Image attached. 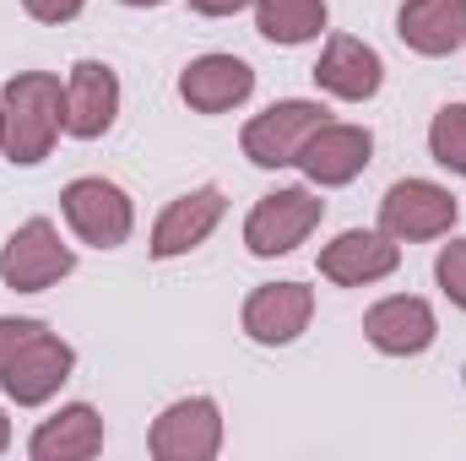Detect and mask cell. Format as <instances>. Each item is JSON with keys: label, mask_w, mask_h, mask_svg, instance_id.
Returning a JSON list of instances; mask_svg holds the SVG:
<instances>
[{"label": "cell", "mask_w": 466, "mask_h": 461, "mask_svg": "<svg viewBox=\"0 0 466 461\" xmlns=\"http://www.w3.org/2000/svg\"><path fill=\"white\" fill-rule=\"evenodd\" d=\"M76 369L71 343H60L44 321L0 315V391L16 407H44Z\"/></svg>", "instance_id": "6da1fadb"}, {"label": "cell", "mask_w": 466, "mask_h": 461, "mask_svg": "<svg viewBox=\"0 0 466 461\" xmlns=\"http://www.w3.org/2000/svg\"><path fill=\"white\" fill-rule=\"evenodd\" d=\"M5 109V158L33 169L55 152L60 130H66V87L49 71H16L0 93Z\"/></svg>", "instance_id": "7a4b0ae2"}, {"label": "cell", "mask_w": 466, "mask_h": 461, "mask_svg": "<svg viewBox=\"0 0 466 461\" xmlns=\"http://www.w3.org/2000/svg\"><path fill=\"white\" fill-rule=\"evenodd\" d=\"M320 212H326V201H320L315 190H304V185H288V190L260 196V201L249 207V218H244V244H249V255H260V261L293 255L309 233L320 229Z\"/></svg>", "instance_id": "3957f363"}, {"label": "cell", "mask_w": 466, "mask_h": 461, "mask_svg": "<svg viewBox=\"0 0 466 461\" xmlns=\"http://www.w3.org/2000/svg\"><path fill=\"white\" fill-rule=\"evenodd\" d=\"M71 271H76V255L49 218H27L0 244V282L16 288V293H44Z\"/></svg>", "instance_id": "277c9868"}, {"label": "cell", "mask_w": 466, "mask_h": 461, "mask_svg": "<svg viewBox=\"0 0 466 461\" xmlns=\"http://www.w3.org/2000/svg\"><path fill=\"white\" fill-rule=\"evenodd\" d=\"M60 212H66L71 233H76L82 244H93V250H119V244L130 239V229H136L130 196L119 190L115 179H98V174L71 179V185L60 190Z\"/></svg>", "instance_id": "5b68a950"}, {"label": "cell", "mask_w": 466, "mask_h": 461, "mask_svg": "<svg viewBox=\"0 0 466 461\" xmlns=\"http://www.w3.org/2000/svg\"><path fill=\"white\" fill-rule=\"evenodd\" d=\"M320 125H326V109L315 98H282V104H271L266 115H255L244 125L238 147H244V158L255 169H293L299 152H304V141Z\"/></svg>", "instance_id": "8992f818"}, {"label": "cell", "mask_w": 466, "mask_h": 461, "mask_svg": "<svg viewBox=\"0 0 466 461\" xmlns=\"http://www.w3.org/2000/svg\"><path fill=\"white\" fill-rule=\"evenodd\" d=\"M461 207L445 185L434 179H396L380 201V229L390 233L396 244H423V239H440V233L456 229Z\"/></svg>", "instance_id": "52a82bcc"}, {"label": "cell", "mask_w": 466, "mask_h": 461, "mask_svg": "<svg viewBox=\"0 0 466 461\" xmlns=\"http://www.w3.org/2000/svg\"><path fill=\"white\" fill-rule=\"evenodd\" d=\"M152 456L157 461H212L223 451V413L212 396H185L174 407H163V418L152 424Z\"/></svg>", "instance_id": "ba28073f"}, {"label": "cell", "mask_w": 466, "mask_h": 461, "mask_svg": "<svg viewBox=\"0 0 466 461\" xmlns=\"http://www.w3.org/2000/svg\"><path fill=\"white\" fill-rule=\"evenodd\" d=\"M309 315H315V288L304 282H266L244 299V337L260 347H288L309 332Z\"/></svg>", "instance_id": "9c48e42d"}, {"label": "cell", "mask_w": 466, "mask_h": 461, "mask_svg": "<svg viewBox=\"0 0 466 461\" xmlns=\"http://www.w3.org/2000/svg\"><path fill=\"white\" fill-rule=\"evenodd\" d=\"M369 158H374V136H369V125H337V119H326V125L304 141L299 169H304L309 185H320V190H342V185H352V179L369 169Z\"/></svg>", "instance_id": "30bf717a"}, {"label": "cell", "mask_w": 466, "mask_h": 461, "mask_svg": "<svg viewBox=\"0 0 466 461\" xmlns=\"http://www.w3.org/2000/svg\"><path fill=\"white\" fill-rule=\"evenodd\" d=\"M396 266H401V244L385 229H348L320 250V277H331V282H342V288L385 282Z\"/></svg>", "instance_id": "8fae6325"}, {"label": "cell", "mask_w": 466, "mask_h": 461, "mask_svg": "<svg viewBox=\"0 0 466 461\" xmlns=\"http://www.w3.org/2000/svg\"><path fill=\"white\" fill-rule=\"evenodd\" d=\"M363 337L380 347V353H390V358H418V353L434 347L440 321H434L429 299H418V293H390V299H380V304L363 315Z\"/></svg>", "instance_id": "7c38bea8"}, {"label": "cell", "mask_w": 466, "mask_h": 461, "mask_svg": "<svg viewBox=\"0 0 466 461\" xmlns=\"http://www.w3.org/2000/svg\"><path fill=\"white\" fill-rule=\"evenodd\" d=\"M380 82H385V60H380L374 44H363V38H352V33L326 38L320 66H315V87H320V93H331V98H342V104H369V98L380 93Z\"/></svg>", "instance_id": "4fadbf2b"}, {"label": "cell", "mask_w": 466, "mask_h": 461, "mask_svg": "<svg viewBox=\"0 0 466 461\" xmlns=\"http://www.w3.org/2000/svg\"><path fill=\"white\" fill-rule=\"evenodd\" d=\"M223 212H228V196H223L218 185L185 190L179 201H168V207H163V218H157V229H152V255H157V261L190 255L196 244H207V239H212V229L223 223Z\"/></svg>", "instance_id": "5bb4252c"}, {"label": "cell", "mask_w": 466, "mask_h": 461, "mask_svg": "<svg viewBox=\"0 0 466 461\" xmlns=\"http://www.w3.org/2000/svg\"><path fill=\"white\" fill-rule=\"evenodd\" d=\"M255 93V71L238 55H201L179 71V98L196 115H228Z\"/></svg>", "instance_id": "9a60e30c"}, {"label": "cell", "mask_w": 466, "mask_h": 461, "mask_svg": "<svg viewBox=\"0 0 466 461\" xmlns=\"http://www.w3.org/2000/svg\"><path fill=\"white\" fill-rule=\"evenodd\" d=\"M119 115V77L104 60H76L66 82V130L76 141H98Z\"/></svg>", "instance_id": "2e32d148"}, {"label": "cell", "mask_w": 466, "mask_h": 461, "mask_svg": "<svg viewBox=\"0 0 466 461\" xmlns=\"http://www.w3.org/2000/svg\"><path fill=\"white\" fill-rule=\"evenodd\" d=\"M396 33L412 55L445 60L466 44V0H407L396 11Z\"/></svg>", "instance_id": "e0dca14e"}, {"label": "cell", "mask_w": 466, "mask_h": 461, "mask_svg": "<svg viewBox=\"0 0 466 461\" xmlns=\"http://www.w3.org/2000/svg\"><path fill=\"white\" fill-rule=\"evenodd\" d=\"M33 461H87L104 451V418L87 407V402H71L60 407L55 418H44L27 440Z\"/></svg>", "instance_id": "ac0fdd59"}, {"label": "cell", "mask_w": 466, "mask_h": 461, "mask_svg": "<svg viewBox=\"0 0 466 461\" xmlns=\"http://www.w3.org/2000/svg\"><path fill=\"white\" fill-rule=\"evenodd\" d=\"M255 27L266 44H309L326 33V0H255Z\"/></svg>", "instance_id": "d6986e66"}, {"label": "cell", "mask_w": 466, "mask_h": 461, "mask_svg": "<svg viewBox=\"0 0 466 461\" xmlns=\"http://www.w3.org/2000/svg\"><path fill=\"white\" fill-rule=\"evenodd\" d=\"M429 152H434L440 169H451V174L466 179V104H445L434 115V125H429Z\"/></svg>", "instance_id": "ffe728a7"}, {"label": "cell", "mask_w": 466, "mask_h": 461, "mask_svg": "<svg viewBox=\"0 0 466 461\" xmlns=\"http://www.w3.org/2000/svg\"><path fill=\"white\" fill-rule=\"evenodd\" d=\"M434 282L445 288V299L466 310V239H451L445 250H440V261H434Z\"/></svg>", "instance_id": "44dd1931"}, {"label": "cell", "mask_w": 466, "mask_h": 461, "mask_svg": "<svg viewBox=\"0 0 466 461\" xmlns=\"http://www.w3.org/2000/svg\"><path fill=\"white\" fill-rule=\"evenodd\" d=\"M22 5H27V16H38V22H71V16H82L87 0H22Z\"/></svg>", "instance_id": "7402d4cb"}, {"label": "cell", "mask_w": 466, "mask_h": 461, "mask_svg": "<svg viewBox=\"0 0 466 461\" xmlns=\"http://www.w3.org/2000/svg\"><path fill=\"white\" fill-rule=\"evenodd\" d=\"M244 5H255V0H190V11H201V16H233Z\"/></svg>", "instance_id": "603a6c76"}, {"label": "cell", "mask_w": 466, "mask_h": 461, "mask_svg": "<svg viewBox=\"0 0 466 461\" xmlns=\"http://www.w3.org/2000/svg\"><path fill=\"white\" fill-rule=\"evenodd\" d=\"M5 446H11V418L0 413V456H5Z\"/></svg>", "instance_id": "cb8c5ba5"}, {"label": "cell", "mask_w": 466, "mask_h": 461, "mask_svg": "<svg viewBox=\"0 0 466 461\" xmlns=\"http://www.w3.org/2000/svg\"><path fill=\"white\" fill-rule=\"evenodd\" d=\"M125 5H141V11H147V5H163V0H125Z\"/></svg>", "instance_id": "d4e9b609"}, {"label": "cell", "mask_w": 466, "mask_h": 461, "mask_svg": "<svg viewBox=\"0 0 466 461\" xmlns=\"http://www.w3.org/2000/svg\"><path fill=\"white\" fill-rule=\"evenodd\" d=\"M0 152H5V109H0Z\"/></svg>", "instance_id": "484cf974"}]
</instances>
